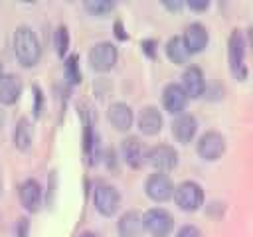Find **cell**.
Wrapping results in <instances>:
<instances>
[{
  "label": "cell",
  "mask_w": 253,
  "mask_h": 237,
  "mask_svg": "<svg viewBox=\"0 0 253 237\" xmlns=\"http://www.w3.org/2000/svg\"><path fill=\"white\" fill-rule=\"evenodd\" d=\"M14 53L24 67H32L42 57V47L38 36L28 26H18L14 32Z\"/></svg>",
  "instance_id": "6da1fadb"
},
{
  "label": "cell",
  "mask_w": 253,
  "mask_h": 237,
  "mask_svg": "<svg viewBox=\"0 0 253 237\" xmlns=\"http://www.w3.org/2000/svg\"><path fill=\"white\" fill-rule=\"evenodd\" d=\"M227 61L231 75L239 81L247 77V67H245V41L241 36V30H233L227 40Z\"/></svg>",
  "instance_id": "7a4b0ae2"
},
{
  "label": "cell",
  "mask_w": 253,
  "mask_h": 237,
  "mask_svg": "<svg viewBox=\"0 0 253 237\" xmlns=\"http://www.w3.org/2000/svg\"><path fill=\"white\" fill-rule=\"evenodd\" d=\"M174 201L184 211H196L204 203V190L200 184L186 180L174 188Z\"/></svg>",
  "instance_id": "3957f363"
},
{
  "label": "cell",
  "mask_w": 253,
  "mask_h": 237,
  "mask_svg": "<svg viewBox=\"0 0 253 237\" xmlns=\"http://www.w3.org/2000/svg\"><path fill=\"white\" fill-rule=\"evenodd\" d=\"M142 227H144V231H148L154 237H166L174 227V217L162 207H152V209L144 211Z\"/></svg>",
  "instance_id": "277c9868"
},
{
  "label": "cell",
  "mask_w": 253,
  "mask_h": 237,
  "mask_svg": "<svg viewBox=\"0 0 253 237\" xmlns=\"http://www.w3.org/2000/svg\"><path fill=\"white\" fill-rule=\"evenodd\" d=\"M117 57H119V51H117L115 43H111V41H99L89 51V63L99 73L113 69V65L117 63Z\"/></svg>",
  "instance_id": "5b68a950"
},
{
  "label": "cell",
  "mask_w": 253,
  "mask_h": 237,
  "mask_svg": "<svg viewBox=\"0 0 253 237\" xmlns=\"http://www.w3.org/2000/svg\"><path fill=\"white\" fill-rule=\"evenodd\" d=\"M225 152V138L221 136V132L217 130H206L200 140H198V154L208 160V162H213V160H219Z\"/></svg>",
  "instance_id": "8992f818"
},
{
  "label": "cell",
  "mask_w": 253,
  "mask_h": 237,
  "mask_svg": "<svg viewBox=\"0 0 253 237\" xmlns=\"http://www.w3.org/2000/svg\"><path fill=\"white\" fill-rule=\"evenodd\" d=\"M93 201H95V207L101 215H113L119 205H121V194L115 186L111 184H99L95 188V194H93Z\"/></svg>",
  "instance_id": "52a82bcc"
},
{
  "label": "cell",
  "mask_w": 253,
  "mask_h": 237,
  "mask_svg": "<svg viewBox=\"0 0 253 237\" xmlns=\"http://www.w3.org/2000/svg\"><path fill=\"white\" fill-rule=\"evenodd\" d=\"M146 160L152 168H156L158 172H170L172 168H176L178 164V152L174 146L170 144H156L146 152Z\"/></svg>",
  "instance_id": "ba28073f"
},
{
  "label": "cell",
  "mask_w": 253,
  "mask_h": 237,
  "mask_svg": "<svg viewBox=\"0 0 253 237\" xmlns=\"http://www.w3.org/2000/svg\"><path fill=\"white\" fill-rule=\"evenodd\" d=\"M144 190H146V196L154 201H166L174 196V184H172L170 176L164 172L150 174L144 182Z\"/></svg>",
  "instance_id": "9c48e42d"
},
{
  "label": "cell",
  "mask_w": 253,
  "mask_h": 237,
  "mask_svg": "<svg viewBox=\"0 0 253 237\" xmlns=\"http://www.w3.org/2000/svg\"><path fill=\"white\" fill-rule=\"evenodd\" d=\"M182 89L188 95V99H198L204 95L206 91V79H204V71L198 65H188L184 75H182Z\"/></svg>",
  "instance_id": "30bf717a"
},
{
  "label": "cell",
  "mask_w": 253,
  "mask_h": 237,
  "mask_svg": "<svg viewBox=\"0 0 253 237\" xmlns=\"http://www.w3.org/2000/svg\"><path fill=\"white\" fill-rule=\"evenodd\" d=\"M162 105L168 113L172 115H182V111L188 105V95L184 93L182 85L178 83H168L162 91Z\"/></svg>",
  "instance_id": "8fae6325"
},
{
  "label": "cell",
  "mask_w": 253,
  "mask_h": 237,
  "mask_svg": "<svg viewBox=\"0 0 253 237\" xmlns=\"http://www.w3.org/2000/svg\"><path fill=\"white\" fill-rule=\"evenodd\" d=\"M182 40H184V45H186L188 53H200V51H204L206 45H208V30H206L204 24L192 22V24L186 28Z\"/></svg>",
  "instance_id": "7c38bea8"
},
{
  "label": "cell",
  "mask_w": 253,
  "mask_h": 237,
  "mask_svg": "<svg viewBox=\"0 0 253 237\" xmlns=\"http://www.w3.org/2000/svg\"><path fill=\"white\" fill-rule=\"evenodd\" d=\"M107 117H109V122H111L117 130H121V132L128 130V128L132 126V120H134L130 107H128L126 103H121V101H117V103H113V105L109 107Z\"/></svg>",
  "instance_id": "4fadbf2b"
},
{
  "label": "cell",
  "mask_w": 253,
  "mask_h": 237,
  "mask_svg": "<svg viewBox=\"0 0 253 237\" xmlns=\"http://www.w3.org/2000/svg\"><path fill=\"white\" fill-rule=\"evenodd\" d=\"M196 128H198V122H196V118H194L192 115H188V113H182V115H178V117L172 120V134H174V138H176L178 142H182V144H188V142L194 138Z\"/></svg>",
  "instance_id": "5bb4252c"
},
{
  "label": "cell",
  "mask_w": 253,
  "mask_h": 237,
  "mask_svg": "<svg viewBox=\"0 0 253 237\" xmlns=\"http://www.w3.org/2000/svg\"><path fill=\"white\" fill-rule=\"evenodd\" d=\"M121 152H123V158L125 162L130 166V168H140L146 154H144V148H142V142L140 138L136 136H126L121 144Z\"/></svg>",
  "instance_id": "9a60e30c"
},
{
  "label": "cell",
  "mask_w": 253,
  "mask_h": 237,
  "mask_svg": "<svg viewBox=\"0 0 253 237\" xmlns=\"http://www.w3.org/2000/svg\"><path fill=\"white\" fill-rule=\"evenodd\" d=\"M22 95V79L16 73H6L0 77V103L14 105Z\"/></svg>",
  "instance_id": "2e32d148"
},
{
  "label": "cell",
  "mask_w": 253,
  "mask_h": 237,
  "mask_svg": "<svg viewBox=\"0 0 253 237\" xmlns=\"http://www.w3.org/2000/svg\"><path fill=\"white\" fill-rule=\"evenodd\" d=\"M138 128L146 136H154L162 128V115L156 107H144L138 115Z\"/></svg>",
  "instance_id": "e0dca14e"
},
{
  "label": "cell",
  "mask_w": 253,
  "mask_h": 237,
  "mask_svg": "<svg viewBox=\"0 0 253 237\" xmlns=\"http://www.w3.org/2000/svg\"><path fill=\"white\" fill-rule=\"evenodd\" d=\"M20 201L28 211H38L42 205V188L36 180H26L20 186Z\"/></svg>",
  "instance_id": "ac0fdd59"
},
{
  "label": "cell",
  "mask_w": 253,
  "mask_h": 237,
  "mask_svg": "<svg viewBox=\"0 0 253 237\" xmlns=\"http://www.w3.org/2000/svg\"><path fill=\"white\" fill-rule=\"evenodd\" d=\"M117 229H119V235L121 237H140L142 233V215L134 209L130 211H125L117 223Z\"/></svg>",
  "instance_id": "d6986e66"
},
{
  "label": "cell",
  "mask_w": 253,
  "mask_h": 237,
  "mask_svg": "<svg viewBox=\"0 0 253 237\" xmlns=\"http://www.w3.org/2000/svg\"><path fill=\"white\" fill-rule=\"evenodd\" d=\"M32 138H34V128L32 122L28 118H20L16 128H14V144L18 150H28L32 146Z\"/></svg>",
  "instance_id": "ffe728a7"
},
{
  "label": "cell",
  "mask_w": 253,
  "mask_h": 237,
  "mask_svg": "<svg viewBox=\"0 0 253 237\" xmlns=\"http://www.w3.org/2000/svg\"><path fill=\"white\" fill-rule=\"evenodd\" d=\"M166 55L176 65H184L188 61V55L190 53H188V49L184 45V40L180 36H174V38L168 40V43H166Z\"/></svg>",
  "instance_id": "44dd1931"
},
{
  "label": "cell",
  "mask_w": 253,
  "mask_h": 237,
  "mask_svg": "<svg viewBox=\"0 0 253 237\" xmlns=\"http://www.w3.org/2000/svg\"><path fill=\"white\" fill-rule=\"evenodd\" d=\"M63 73H65V79L73 85H77L81 81V73H79V57L73 53L65 59V67H63Z\"/></svg>",
  "instance_id": "7402d4cb"
},
{
  "label": "cell",
  "mask_w": 253,
  "mask_h": 237,
  "mask_svg": "<svg viewBox=\"0 0 253 237\" xmlns=\"http://www.w3.org/2000/svg\"><path fill=\"white\" fill-rule=\"evenodd\" d=\"M83 6H85V10L91 12L93 16H105V14H109V12L115 8V4H113L111 0H87Z\"/></svg>",
  "instance_id": "603a6c76"
},
{
  "label": "cell",
  "mask_w": 253,
  "mask_h": 237,
  "mask_svg": "<svg viewBox=\"0 0 253 237\" xmlns=\"http://www.w3.org/2000/svg\"><path fill=\"white\" fill-rule=\"evenodd\" d=\"M53 43H55V51L57 55H65L67 53V47H69V32L65 26H59L53 34Z\"/></svg>",
  "instance_id": "cb8c5ba5"
},
{
  "label": "cell",
  "mask_w": 253,
  "mask_h": 237,
  "mask_svg": "<svg viewBox=\"0 0 253 237\" xmlns=\"http://www.w3.org/2000/svg\"><path fill=\"white\" fill-rule=\"evenodd\" d=\"M42 111H43V95H42L40 87H38V85H34V115H36V117H40V115H42Z\"/></svg>",
  "instance_id": "d4e9b609"
},
{
  "label": "cell",
  "mask_w": 253,
  "mask_h": 237,
  "mask_svg": "<svg viewBox=\"0 0 253 237\" xmlns=\"http://www.w3.org/2000/svg\"><path fill=\"white\" fill-rule=\"evenodd\" d=\"M28 231H30V221L26 217H20L14 227V237H28Z\"/></svg>",
  "instance_id": "484cf974"
},
{
  "label": "cell",
  "mask_w": 253,
  "mask_h": 237,
  "mask_svg": "<svg viewBox=\"0 0 253 237\" xmlns=\"http://www.w3.org/2000/svg\"><path fill=\"white\" fill-rule=\"evenodd\" d=\"M176 237H204V235L196 225H184V227L178 229Z\"/></svg>",
  "instance_id": "4316f807"
},
{
  "label": "cell",
  "mask_w": 253,
  "mask_h": 237,
  "mask_svg": "<svg viewBox=\"0 0 253 237\" xmlns=\"http://www.w3.org/2000/svg\"><path fill=\"white\" fill-rule=\"evenodd\" d=\"M140 45H142V51H144L148 57H154V55H156V41H154V40H144Z\"/></svg>",
  "instance_id": "83f0119b"
},
{
  "label": "cell",
  "mask_w": 253,
  "mask_h": 237,
  "mask_svg": "<svg viewBox=\"0 0 253 237\" xmlns=\"http://www.w3.org/2000/svg\"><path fill=\"white\" fill-rule=\"evenodd\" d=\"M188 6L192 10H206L210 6V2L208 0H188Z\"/></svg>",
  "instance_id": "f1b7e54d"
},
{
  "label": "cell",
  "mask_w": 253,
  "mask_h": 237,
  "mask_svg": "<svg viewBox=\"0 0 253 237\" xmlns=\"http://www.w3.org/2000/svg\"><path fill=\"white\" fill-rule=\"evenodd\" d=\"M162 6L168 8V10H180V8L184 6V2H182V0H164Z\"/></svg>",
  "instance_id": "f546056e"
},
{
  "label": "cell",
  "mask_w": 253,
  "mask_h": 237,
  "mask_svg": "<svg viewBox=\"0 0 253 237\" xmlns=\"http://www.w3.org/2000/svg\"><path fill=\"white\" fill-rule=\"evenodd\" d=\"M115 30H117V32H115V34H117V38L126 40V34L123 32V24H121V22H117V24H115Z\"/></svg>",
  "instance_id": "4dcf8cb0"
},
{
  "label": "cell",
  "mask_w": 253,
  "mask_h": 237,
  "mask_svg": "<svg viewBox=\"0 0 253 237\" xmlns=\"http://www.w3.org/2000/svg\"><path fill=\"white\" fill-rule=\"evenodd\" d=\"M79 237H97V235H95V233H91V231H83Z\"/></svg>",
  "instance_id": "1f68e13d"
},
{
  "label": "cell",
  "mask_w": 253,
  "mask_h": 237,
  "mask_svg": "<svg viewBox=\"0 0 253 237\" xmlns=\"http://www.w3.org/2000/svg\"><path fill=\"white\" fill-rule=\"evenodd\" d=\"M0 77H2V61H0Z\"/></svg>",
  "instance_id": "d6a6232c"
},
{
  "label": "cell",
  "mask_w": 253,
  "mask_h": 237,
  "mask_svg": "<svg viewBox=\"0 0 253 237\" xmlns=\"http://www.w3.org/2000/svg\"><path fill=\"white\" fill-rule=\"evenodd\" d=\"M0 124H2V113H0Z\"/></svg>",
  "instance_id": "836d02e7"
},
{
  "label": "cell",
  "mask_w": 253,
  "mask_h": 237,
  "mask_svg": "<svg viewBox=\"0 0 253 237\" xmlns=\"http://www.w3.org/2000/svg\"><path fill=\"white\" fill-rule=\"evenodd\" d=\"M251 40H253V32H251Z\"/></svg>",
  "instance_id": "e575fe53"
}]
</instances>
